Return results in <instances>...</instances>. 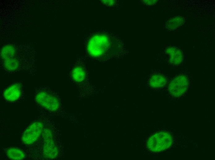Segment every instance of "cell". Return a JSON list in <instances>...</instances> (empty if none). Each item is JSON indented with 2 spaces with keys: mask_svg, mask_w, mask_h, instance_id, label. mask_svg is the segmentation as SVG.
<instances>
[{
  "mask_svg": "<svg viewBox=\"0 0 215 160\" xmlns=\"http://www.w3.org/2000/svg\"><path fill=\"white\" fill-rule=\"evenodd\" d=\"M172 142V138L170 134L166 132H160L149 138L147 147L152 151L160 152L169 148Z\"/></svg>",
  "mask_w": 215,
  "mask_h": 160,
  "instance_id": "1",
  "label": "cell"
},
{
  "mask_svg": "<svg viewBox=\"0 0 215 160\" xmlns=\"http://www.w3.org/2000/svg\"><path fill=\"white\" fill-rule=\"evenodd\" d=\"M44 124L37 121L32 122L23 133L21 141L24 144L29 145L34 143L39 138L43 131Z\"/></svg>",
  "mask_w": 215,
  "mask_h": 160,
  "instance_id": "2",
  "label": "cell"
},
{
  "mask_svg": "<svg viewBox=\"0 0 215 160\" xmlns=\"http://www.w3.org/2000/svg\"><path fill=\"white\" fill-rule=\"evenodd\" d=\"M35 100L41 106L50 111H56L59 108V100L47 92L41 91L38 93L35 97Z\"/></svg>",
  "mask_w": 215,
  "mask_h": 160,
  "instance_id": "3",
  "label": "cell"
},
{
  "mask_svg": "<svg viewBox=\"0 0 215 160\" xmlns=\"http://www.w3.org/2000/svg\"><path fill=\"white\" fill-rule=\"evenodd\" d=\"M44 144L43 152L46 158L53 159L56 157L58 153V150L53 140L52 134L50 130L46 129L43 133Z\"/></svg>",
  "mask_w": 215,
  "mask_h": 160,
  "instance_id": "4",
  "label": "cell"
},
{
  "mask_svg": "<svg viewBox=\"0 0 215 160\" xmlns=\"http://www.w3.org/2000/svg\"><path fill=\"white\" fill-rule=\"evenodd\" d=\"M188 80L184 75H180L174 78L171 81L168 86L170 93L173 96L178 97L183 94L187 90Z\"/></svg>",
  "mask_w": 215,
  "mask_h": 160,
  "instance_id": "5",
  "label": "cell"
},
{
  "mask_svg": "<svg viewBox=\"0 0 215 160\" xmlns=\"http://www.w3.org/2000/svg\"><path fill=\"white\" fill-rule=\"evenodd\" d=\"M21 90L19 84H14L6 89L3 92V95L6 100L13 102L18 100L21 95Z\"/></svg>",
  "mask_w": 215,
  "mask_h": 160,
  "instance_id": "6",
  "label": "cell"
},
{
  "mask_svg": "<svg viewBox=\"0 0 215 160\" xmlns=\"http://www.w3.org/2000/svg\"><path fill=\"white\" fill-rule=\"evenodd\" d=\"M166 52L169 56V61L171 64L177 65L182 62L183 55L179 49L175 47H169L167 49Z\"/></svg>",
  "mask_w": 215,
  "mask_h": 160,
  "instance_id": "7",
  "label": "cell"
},
{
  "mask_svg": "<svg viewBox=\"0 0 215 160\" xmlns=\"http://www.w3.org/2000/svg\"><path fill=\"white\" fill-rule=\"evenodd\" d=\"M167 78L164 75L160 74L153 75L150 77L149 83L150 86L155 88L163 87L167 83Z\"/></svg>",
  "mask_w": 215,
  "mask_h": 160,
  "instance_id": "8",
  "label": "cell"
},
{
  "mask_svg": "<svg viewBox=\"0 0 215 160\" xmlns=\"http://www.w3.org/2000/svg\"><path fill=\"white\" fill-rule=\"evenodd\" d=\"M6 153L7 157L12 160H22L26 157L25 154L23 151L18 147H8L6 149Z\"/></svg>",
  "mask_w": 215,
  "mask_h": 160,
  "instance_id": "9",
  "label": "cell"
},
{
  "mask_svg": "<svg viewBox=\"0 0 215 160\" xmlns=\"http://www.w3.org/2000/svg\"><path fill=\"white\" fill-rule=\"evenodd\" d=\"M86 76L85 70L81 66L75 67L72 70L71 73L72 79L78 83L83 82L85 79Z\"/></svg>",
  "mask_w": 215,
  "mask_h": 160,
  "instance_id": "10",
  "label": "cell"
},
{
  "mask_svg": "<svg viewBox=\"0 0 215 160\" xmlns=\"http://www.w3.org/2000/svg\"><path fill=\"white\" fill-rule=\"evenodd\" d=\"M183 21L184 18L182 16H175L170 19L167 22L166 24V28L170 30H174L181 25Z\"/></svg>",
  "mask_w": 215,
  "mask_h": 160,
  "instance_id": "11",
  "label": "cell"
},
{
  "mask_svg": "<svg viewBox=\"0 0 215 160\" xmlns=\"http://www.w3.org/2000/svg\"><path fill=\"white\" fill-rule=\"evenodd\" d=\"M15 53L14 47L11 45H7L4 46L2 48L1 56L4 60L13 57Z\"/></svg>",
  "mask_w": 215,
  "mask_h": 160,
  "instance_id": "12",
  "label": "cell"
},
{
  "mask_svg": "<svg viewBox=\"0 0 215 160\" xmlns=\"http://www.w3.org/2000/svg\"><path fill=\"white\" fill-rule=\"evenodd\" d=\"M5 67L10 70H13L18 68L19 63L18 60L13 57L4 60Z\"/></svg>",
  "mask_w": 215,
  "mask_h": 160,
  "instance_id": "13",
  "label": "cell"
},
{
  "mask_svg": "<svg viewBox=\"0 0 215 160\" xmlns=\"http://www.w3.org/2000/svg\"><path fill=\"white\" fill-rule=\"evenodd\" d=\"M144 2L145 4L147 5H151L155 3L157 0H144Z\"/></svg>",
  "mask_w": 215,
  "mask_h": 160,
  "instance_id": "14",
  "label": "cell"
},
{
  "mask_svg": "<svg viewBox=\"0 0 215 160\" xmlns=\"http://www.w3.org/2000/svg\"><path fill=\"white\" fill-rule=\"evenodd\" d=\"M104 2H106L105 3V4H112L113 3L114 1H103Z\"/></svg>",
  "mask_w": 215,
  "mask_h": 160,
  "instance_id": "15",
  "label": "cell"
}]
</instances>
